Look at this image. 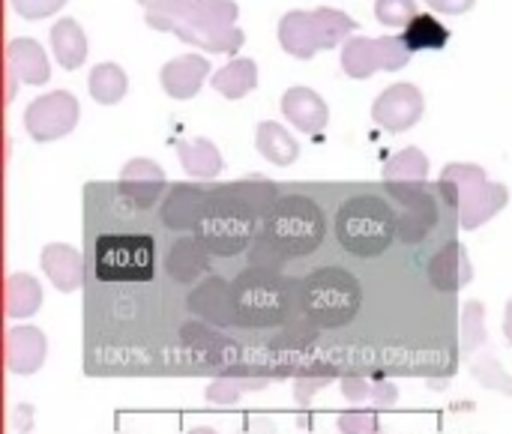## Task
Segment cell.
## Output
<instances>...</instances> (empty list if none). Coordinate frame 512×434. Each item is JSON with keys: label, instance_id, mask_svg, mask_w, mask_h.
I'll use <instances>...</instances> for the list:
<instances>
[{"label": "cell", "instance_id": "4316f807", "mask_svg": "<svg viewBox=\"0 0 512 434\" xmlns=\"http://www.w3.org/2000/svg\"><path fill=\"white\" fill-rule=\"evenodd\" d=\"M51 45H54V57L60 60L63 69H75L84 63L87 57V42H84V33L81 27L72 21V18H63L54 24L51 30Z\"/></svg>", "mask_w": 512, "mask_h": 434}, {"label": "cell", "instance_id": "3957f363", "mask_svg": "<svg viewBox=\"0 0 512 434\" xmlns=\"http://www.w3.org/2000/svg\"><path fill=\"white\" fill-rule=\"evenodd\" d=\"M396 237L393 207L378 195H354L336 213V240L354 258H378Z\"/></svg>", "mask_w": 512, "mask_h": 434}, {"label": "cell", "instance_id": "44dd1931", "mask_svg": "<svg viewBox=\"0 0 512 434\" xmlns=\"http://www.w3.org/2000/svg\"><path fill=\"white\" fill-rule=\"evenodd\" d=\"M207 69H210V63L204 57H198V54L177 57V60L162 66V87L174 99H192L201 90V84L207 78Z\"/></svg>", "mask_w": 512, "mask_h": 434}, {"label": "cell", "instance_id": "7c38bea8", "mask_svg": "<svg viewBox=\"0 0 512 434\" xmlns=\"http://www.w3.org/2000/svg\"><path fill=\"white\" fill-rule=\"evenodd\" d=\"M27 132L33 135V141H57L63 135H69L78 123V102L72 93L57 90L48 96H39L36 102H30L27 114H24Z\"/></svg>", "mask_w": 512, "mask_h": 434}, {"label": "cell", "instance_id": "4dcf8cb0", "mask_svg": "<svg viewBox=\"0 0 512 434\" xmlns=\"http://www.w3.org/2000/svg\"><path fill=\"white\" fill-rule=\"evenodd\" d=\"M426 174H429V159L417 147L399 150L384 165V180L387 183H420V180H426Z\"/></svg>", "mask_w": 512, "mask_h": 434}, {"label": "cell", "instance_id": "60d3db41", "mask_svg": "<svg viewBox=\"0 0 512 434\" xmlns=\"http://www.w3.org/2000/svg\"><path fill=\"white\" fill-rule=\"evenodd\" d=\"M12 3L24 18H45V15H51L54 9L63 6V0H12Z\"/></svg>", "mask_w": 512, "mask_h": 434}, {"label": "cell", "instance_id": "d6a6232c", "mask_svg": "<svg viewBox=\"0 0 512 434\" xmlns=\"http://www.w3.org/2000/svg\"><path fill=\"white\" fill-rule=\"evenodd\" d=\"M180 336H183V342H186L192 351H201V354H210V357H222V354H234V351H237L225 336L213 333L210 327H204V324H198V321L183 324V327H180Z\"/></svg>", "mask_w": 512, "mask_h": 434}, {"label": "cell", "instance_id": "9a60e30c", "mask_svg": "<svg viewBox=\"0 0 512 434\" xmlns=\"http://www.w3.org/2000/svg\"><path fill=\"white\" fill-rule=\"evenodd\" d=\"M165 189V174L153 159H132L123 171H120V195L135 207V210H147L156 204V198Z\"/></svg>", "mask_w": 512, "mask_h": 434}, {"label": "cell", "instance_id": "b9f144b4", "mask_svg": "<svg viewBox=\"0 0 512 434\" xmlns=\"http://www.w3.org/2000/svg\"><path fill=\"white\" fill-rule=\"evenodd\" d=\"M429 6L432 9H438V12H468L471 6H474V0H429Z\"/></svg>", "mask_w": 512, "mask_h": 434}, {"label": "cell", "instance_id": "ab89813d", "mask_svg": "<svg viewBox=\"0 0 512 434\" xmlns=\"http://www.w3.org/2000/svg\"><path fill=\"white\" fill-rule=\"evenodd\" d=\"M339 429L348 434L354 432H378V414L375 411H369V414H342L339 417Z\"/></svg>", "mask_w": 512, "mask_h": 434}, {"label": "cell", "instance_id": "83f0119b", "mask_svg": "<svg viewBox=\"0 0 512 434\" xmlns=\"http://www.w3.org/2000/svg\"><path fill=\"white\" fill-rule=\"evenodd\" d=\"M402 39H405V45L411 48V51H441V48H447V42H450V30L438 21V18H432V15H414L408 24H405V33H402Z\"/></svg>", "mask_w": 512, "mask_h": 434}, {"label": "cell", "instance_id": "7a4b0ae2", "mask_svg": "<svg viewBox=\"0 0 512 434\" xmlns=\"http://www.w3.org/2000/svg\"><path fill=\"white\" fill-rule=\"evenodd\" d=\"M327 222L321 207L306 195H288L273 204L264 219L252 261L261 267H279L285 258H303L321 249Z\"/></svg>", "mask_w": 512, "mask_h": 434}, {"label": "cell", "instance_id": "f35d334b", "mask_svg": "<svg viewBox=\"0 0 512 434\" xmlns=\"http://www.w3.org/2000/svg\"><path fill=\"white\" fill-rule=\"evenodd\" d=\"M312 324H315V321H312L309 315H306V321H288L285 333L273 339V348H303V345L315 342L318 333H315Z\"/></svg>", "mask_w": 512, "mask_h": 434}, {"label": "cell", "instance_id": "484cf974", "mask_svg": "<svg viewBox=\"0 0 512 434\" xmlns=\"http://www.w3.org/2000/svg\"><path fill=\"white\" fill-rule=\"evenodd\" d=\"M177 156H180V165L192 174V177H201V180H210L222 171V156L219 150L213 147V141L207 138H195V141H177Z\"/></svg>", "mask_w": 512, "mask_h": 434}, {"label": "cell", "instance_id": "8d00e7d4", "mask_svg": "<svg viewBox=\"0 0 512 434\" xmlns=\"http://www.w3.org/2000/svg\"><path fill=\"white\" fill-rule=\"evenodd\" d=\"M267 381H213L207 387V402L213 405H234L243 393H255L264 390Z\"/></svg>", "mask_w": 512, "mask_h": 434}, {"label": "cell", "instance_id": "ee69618b", "mask_svg": "<svg viewBox=\"0 0 512 434\" xmlns=\"http://www.w3.org/2000/svg\"><path fill=\"white\" fill-rule=\"evenodd\" d=\"M504 333H507V342L512 345V300L507 303V312H504Z\"/></svg>", "mask_w": 512, "mask_h": 434}, {"label": "cell", "instance_id": "74e56055", "mask_svg": "<svg viewBox=\"0 0 512 434\" xmlns=\"http://www.w3.org/2000/svg\"><path fill=\"white\" fill-rule=\"evenodd\" d=\"M375 15H378L381 24L399 27V24H408L417 15V3L414 0H378Z\"/></svg>", "mask_w": 512, "mask_h": 434}, {"label": "cell", "instance_id": "7402d4cb", "mask_svg": "<svg viewBox=\"0 0 512 434\" xmlns=\"http://www.w3.org/2000/svg\"><path fill=\"white\" fill-rule=\"evenodd\" d=\"M219 198L261 216V213H270L273 204H276V183L270 180H243V183H222L213 189Z\"/></svg>", "mask_w": 512, "mask_h": 434}, {"label": "cell", "instance_id": "5b68a950", "mask_svg": "<svg viewBox=\"0 0 512 434\" xmlns=\"http://www.w3.org/2000/svg\"><path fill=\"white\" fill-rule=\"evenodd\" d=\"M303 315H309L318 327H345L360 315L363 288L360 279L342 267H321L303 279L300 291Z\"/></svg>", "mask_w": 512, "mask_h": 434}, {"label": "cell", "instance_id": "d4e9b609", "mask_svg": "<svg viewBox=\"0 0 512 434\" xmlns=\"http://www.w3.org/2000/svg\"><path fill=\"white\" fill-rule=\"evenodd\" d=\"M255 147L258 153L273 162V165H294L297 156H300V144L288 135V129H282L279 123L267 120L258 126V135H255Z\"/></svg>", "mask_w": 512, "mask_h": 434}, {"label": "cell", "instance_id": "8992f818", "mask_svg": "<svg viewBox=\"0 0 512 434\" xmlns=\"http://www.w3.org/2000/svg\"><path fill=\"white\" fill-rule=\"evenodd\" d=\"M234 297L240 324L246 327H279L291 315V288L276 267L252 264L234 279Z\"/></svg>", "mask_w": 512, "mask_h": 434}, {"label": "cell", "instance_id": "8fae6325", "mask_svg": "<svg viewBox=\"0 0 512 434\" xmlns=\"http://www.w3.org/2000/svg\"><path fill=\"white\" fill-rule=\"evenodd\" d=\"M390 198L399 204L396 231L402 243H420L438 225V204L429 186L420 183H387Z\"/></svg>", "mask_w": 512, "mask_h": 434}, {"label": "cell", "instance_id": "d6986e66", "mask_svg": "<svg viewBox=\"0 0 512 434\" xmlns=\"http://www.w3.org/2000/svg\"><path fill=\"white\" fill-rule=\"evenodd\" d=\"M48 342L36 327H15L6 336V366L15 375H33L45 363Z\"/></svg>", "mask_w": 512, "mask_h": 434}, {"label": "cell", "instance_id": "836d02e7", "mask_svg": "<svg viewBox=\"0 0 512 434\" xmlns=\"http://www.w3.org/2000/svg\"><path fill=\"white\" fill-rule=\"evenodd\" d=\"M486 345V306L480 300L465 303L462 312V354L474 357Z\"/></svg>", "mask_w": 512, "mask_h": 434}, {"label": "cell", "instance_id": "f546056e", "mask_svg": "<svg viewBox=\"0 0 512 434\" xmlns=\"http://www.w3.org/2000/svg\"><path fill=\"white\" fill-rule=\"evenodd\" d=\"M255 84H258V72H255V63L252 60H231L225 69H219L213 75V87L222 96H228V99L246 96Z\"/></svg>", "mask_w": 512, "mask_h": 434}, {"label": "cell", "instance_id": "7bdbcfd3", "mask_svg": "<svg viewBox=\"0 0 512 434\" xmlns=\"http://www.w3.org/2000/svg\"><path fill=\"white\" fill-rule=\"evenodd\" d=\"M321 387H327V381H315V384H312V381H300V384H297V402H300V405H306V402H309V396H315Z\"/></svg>", "mask_w": 512, "mask_h": 434}, {"label": "cell", "instance_id": "ac0fdd59", "mask_svg": "<svg viewBox=\"0 0 512 434\" xmlns=\"http://www.w3.org/2000/svg\"><path fill=\"white\" fill-rule=\"evenodd\" d=\"M282 111L300 132H309V135L324 132V126L330 120V111H327L324 99L309 87H291L282 96Z\"/></svg>", "mask_w": 512, "mask_h": 434}, {"label": "cell", "instance_id": "2e32d148", "mask_svg": "<svg viewBox=\"0 0 512 434\" xmlns=\"http://www.w3.org/2000/svg\"><path fill=\"white\" fill-rule=\"evenodd\" d=\"M210 204V189L201 186H189V183H174L168 189V198L162 201V222L174 231H189L198 225V219L204 216Z\"/></svg>", "mask_w": 512, "mask_h": 434}, {"label": "cell", "instance_id": "ffe728a7", "mask_svg": "<svg viewBox=\"0 0 512 434\" xmlns=\"http://www.w3.org/2000/svg\"><path fill=\"white\" fill-rule=\"evenodd\" d=\"M42 270L45 276L51 279V285L63 294H72L81 288L84 282V261L75 249L63 246V243H54V246H45L42 249Z\"/></svg>", "mask_w": 512, "mask_h": 434}, {"label": "cell", "instance_id": "52a82bcc", "mask_svg": "<svg viewBox=\"0 0 512 434\" xmlns=\"http://www.w3.org/2000/svg\"><path fill=\"white\" fill-rule=\"evenodd\" d=\"M357 30V21H351V15L336 12V9H312V12H288L279 21V42L288 54L309 60L312 54L333 48L336 42H342L348 33Z\"/></svg>", "mask_w": 512, "mask_h": 434}, {"label": "cell", "instance_id": "277c9868", "mask_svg": "<svg viewBox=\"0 0 512 434\" xmlns=\"http://www.w3.org/2000/svg\"><path fill=\"white\" fill-rule=\"evenodd\" d=\"M438 189L447 195L453 207H459V225L468 231L495 219V213H501L510 201L507 186L492 183L480 165H468V162L447 165L441 171Z\"/></svg>", "mask_w": 512, "mask_h": 434}, {"label": "cell", "instance_id": "1f68e13d", "mask_svg": "<svg viewBox=\"0 0 512 434\" xmlns=\"http://www.w3.org/2000/svg\"><path fill=\"white\" fill-rule=\"evenodd\" d=\"M90 96L102 105H114L126 96V75L114 63H102L90 72Z\"/></svg>", "mask_w": 512, "mask_h": 434}, {"label": "cell", "instance_id": "f1b7e54d", "mask_svg": "<svg viewBox=\"0 0 512 434\" xmlns=\"http://www.w3.org/2000/svg\"><path fill=\"white\" fill-rule=\"evenodd\" d=\"M39 303H42V291H39V285H36L33 276H27V273H12V276L6 279V312H9L12 318H27V315H33V312L39 309Z\"/></svg>", "mask_w": 512, "mask_h": 434}, {"label": "cell", "instance_id": "603a6c76", "mask_svg": "<svg viewBox=\"0 0 512 434\" xmlns=\"http://www.w3.org/2000/svg\"><path fill=\"white\" fill-rule=\"evenodd\" d=\"M165 267H168V276H171V279L189 285V282H195L201 273H207V267H210L207 249H204L195 237H183V240H177V243L171 246Z\"/></svg>", "mask_w": 512, "mask_h": 434}, {"label": "cell", "instance_id": "e0dca14e", "mask_svg": "<svg viewBox=\"0 0 512 434\" xmlns=\"http://www.w3.org/2000/svg\"><path fill=\"white\" fill-rule=\"evenodd\" d=\"M471 279H474V267H471L468 249L459 240H450L447 246H441L432 255V261H429V282L438 291H444V294L462 291L465 285H471Z\"/></svg>", "mask_w": 512, "mask_h": 434}, {"label": "cell", "instance_id": "ba28073f", "mask_svg": "<svg viewBox=\"0 0 512 434\" xmlns=\"http://www.w3.org/2000/svg\"><path fill=\"white\" fill-rule=\"evenodd\" d=\"M153 237L150 234H102L93 246L99 282H150L153 279Z\"/></svg>", "mask_w": 512, "mask_h": 434}, {"label": "cell", "instance_id": "cb8c5ba5", "mask_svg": "<svg viewBox=\"0 0 512 434\" xmlns=\"http://www.w3.org/2000/svg\"><path fill=\"white\" fill-rule=\"evenodd\" d=\"M9 69L24 81V84H45L48 81V57L42 45L33 39H15L9 45Z\"/></svg>", "mask_w": 512, "mask_h": 434}, {"label": "cell", "instance_id": "d590c367", "mask_svg": "<svg viewBox=\"0 0 512 434\" xmlns=\"http://www.w3.org/2000/svg\"><path fill=\"white\" fill-rule=\"evenodd\" d=\"M471 375L477 378V384L512 396V375L504 372V366H501L492 354H480V360L471 357Z\"/></svg>", "mask_w": 512, "mask_h": 434}, {"label": "cell", "instance_id": "30bf717a", "mask_svg": "<svg viewBox=\"0 0 512 434\" xmlns=\"http://www.w3.org/2000/svg\"><path fill=\"white\" fill-rule=\"evenodd\" d=\"M414 57V51L405 45L402 36H384V39H366V36H354L345 42L342 51V66L351 78H369L378 69L393 72L408 66Z\"/></svg>", "mask_w": 512, "mask_h": 434}, {"label": "cell", "instance_id": "9c48e42d", "mask_svg": "<svg viewBox=\"0 0 512 434\" xmlns=\"http://www.w3.org/2000/svg\"><path fill=\"white\" fill-rule=\"evenodd\" d=\"M255 213L219 198L213 189H210V204L204 210V216L198 219V225L192 228L195 231V240L210 252V255H219V258H231V255H240L252 234H255Z\"/></svg>", "mask_w": 512, "mask_h": 434}, {"label": "cell", "instance_id": "6da1fadb", "mask_svg": "<svg viewBox=\"0 0 512 434\" xmlns=\"http://www.w3.org/2000/svg\"><path fill=\"white\" fill-rule=\"evenodd\" d=\"M147 9L153 30H171L183 42L201 45L204 51L234 54L243 45V30L234 27V0H138Z\"/></svg>", "mask_w": 512, "mask_h": 434}, {"label": "cell", "instance_id": "4fadbf2b", "mask_svg": "<svg viewBox=\"0 0 512 434\" xmlns=\"http://www.w3.org/2000/svg\"><path fill=\"white\" fill-rule=\"evenodd\" d=\"M372 117L387 132H405L423 117V96L414 84H393L375 99Z\"/></svg>", "mask_w": 512, "mask_h": 434}, {"label": "cell", "instance_id": "5bb4252c", "mask_svg": "<svg viewBox=\"0 0 512 434\" xmlns=\"http://www.w3.org/2000/svg\"><path fill=\"white\" fill-rule=\"evenodd\" d=\"M189 309L195 315H201L204 321L210 324H219V327H234L240 324V312H237V297H234V285H228L225 279L213 276L207 279L204 285H198L192 294H189Z\"/></svg>", "mask_w": 512, "mask_h": 434}, {"label": "cell", "instance_id": "e575fe53", "mask_svg": "<svg viewBox=\"0 0 512 434\" xmlns=\"http://www.w3.org/2000/svg\"><path fill=\"white\" fill-rule=\"evenodd\" d=\"M342 393H345V399H348V402H357V405H363V402H375L378 408H390V405H396V399H399V393H396V387H393V384L369 387L366 381H357V378L342 381Z\"/></svg>", "mask_w": 512, "mask_h": 434}]
</instances>
